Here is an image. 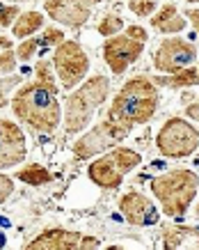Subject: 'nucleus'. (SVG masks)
<instances>
[{
	"mask_svg": "<svg viewBox=\"0 0 199 250\" xmlns=\"http://www.w3.org/2000/svg\"><path fill=\"white\" fill-rule=\"evenodd\" d=\"M126 133H124L119 126H115L110 120H103L99 124H94L92 129L83 133V136L78 138L73 147H71V154H73V159L76 161H90L92 156H99V154L108 152L110 147H115L119 145L122 140H126Z\"/></svg>",
	"mask_w": 199,
	"mask_h": 250,
	"instance_id": "8",
	"label": "nucleus"
},
{
	"mask_svg": "<svg viewBox=\"0 0 199 250\" xmlns=\"http://www.w3.org/2000/svg\"><path fill=\"white\" fill-rule=\"evenodd\" d=\"M101 53H103V62L110 67V71H112L115 76H122V74L128 71L130 64H135V62L142 58V53H145V42L133 39L128 32L122 30L119 35H115V37H106Z\"/></svg>",
	"mask_w": 199,
	"mask_h": 250,
	"instance_id": "9",
	"label": "nucleus"
},
{
	"mask_svg": "<svg viewBox=\"0 0 199 250\" xmlns=\"http://www.w3.org/2000/svg\"><path fill=\"white\" fill-rule=\"evenodd\" d=\"M2 48H12V39L5 37V35H0V51Z\"/></svg>",
	"mask_w": 199,
	"mask_h": 250,
	"instance_id": "31",
	"label": "nucleus"
},
{
	"mask_svg": "<svg viewBox=\"0 0 199 250\" xmlns=\"http://www.w3.org/2000/svg\"><path fill=\"white\" fill-rule=\"evenodd\" d=\"M14 177L18 182L28 184V186H35V188L46 186V184H51L55 179L53 172H51L48 167H44L41 163H28V166H23L21 170H16Z\"/></svg>",
	"mask_w": 199,
	"mask_h": 250,
	"instance_id": "19",
	"label": "nucleus"
},
{
	"mask_svg": "<svg viewBox=\"0 0 199 250\" xmlns=\"http://www.w3.org/2000/svg\"><path fill=\"white\" fill-rule=\"evenodd\" d=\"M151 193L167 218H183L199 193V174L188 167H172L153 177Z\"/></svg>",
	"mask_w": 199,
	"mask_h": 250,
	"instance_id": "4",
	"label": "nucleus"
},
{
	"mask_svg": "<svg viewBox=\"0 0 199 250\" xmlns=\"http://www.w3.org/2000/svg\"><path fill=\"white\" fill-rule=\"evenodd\" d=\"M124 32H128L133 39H140V42H145V44L149 42V32H146V28H145V25H140V23H133V25H128V28H126Z\"/></svg>",
	"mask_w": 199,
	"mask_h": 250,
	"instance_id": "28",
	"label": "nucleus"
},
{
	"mask_svg": "<svg viewBox=\"0 0 199 250\" xmlns=\"http://www.w3.org/2000/svg\"><path fill=\"white\" fill-rule=\"evenodd\" d=\"M197 69H199V67H197Z\"/></svg>",
	"mask_w": 199,
	"mask_h": 250,
	"instance_id": "35",
	"label": "nucleus"
},
{
	"mask_svg": "<svg viewBox=\"0 0 199 250\" xmlns=\"http://www.w3.org/2000/svg\"><path fill=\"white\" fill-rule=\"evenodd\" d=\"M16 64H18V58H16L14 48H2V51H0V76L14 74Z\"/></svg>",
	"mask_w": 199,
	"mask_h": 250,
	"instance_id": "25",
	"label": "nucleus"
},
{
	"mask_svg": "<svg viewBox=\"0 0 199 250\" xmlns=\"http://www.w3.org/2000/svg\"><path fill=\"white\" fill-rule=\"evenodd\" d=\"M195 218L199 220V202H197V207H195Z\"/></svg>",
	"mask_w": 199,
	"mask_h": 250,
	"instance_id": "32",
	"label": "nucleus"
},
{
	"mask_svg": "<svg viewBox=\"0 0 199 250\" xmlns=\"http://www.w3.org/2000/svg\"><path fill=\"white\" fill-rule=\"evenodd\" d=\"M122 30H124V19L117 14V12L103 14V19H101L99 25H96V32H99L101 37H115V35H119Z\"/></svg>",
	"mask_w": 199,
	"mask_h": 250,
	"instance_id": "20",
	"label": "nucleus"
},
{
	"mask_svg": "<svg viewBox=\"0 0 199 250\" xmlns=\"http://www.w3.org/2000/svg\"><path fill=\"white\" fill-rule=\"evenodd\" d=\"M185 2H190V5H192V2H199V0H185Z\"/></svg>",
	"mask_w": 199,
	"mask_h": 250,
	"instance_id": "33",
	"label": "nucleus"
},
{
	"mask_svg": "<svg viewBox=\"0 0 199 250\" xmlns=\"http://www.w3.org/2000/svg\"><path fill=\"white\" fill-rule=\"evenodd\" d=\"M18 14H21L18 5H5V2H0V28H12V23L16 21Z\"/></svg>",
	"mask_w": 199,
	"mask_h": 250,
	"instance_id": "26",
	"label": "nucleus"
},
{
	"mask_svg": "<svg viewBox=\"0 0 199 250\" xmlns=\"http://www.w3.org/2000/svg\"><path fill=\"white\" fill-rule=\"evenodd\" d=\"M28 156L23 129L14 120L0 117V170H9L23 163Z\"/></svg>",
	"mask_w": 199,
	"mask_h": 250,
	"instance_id": "12",
	"label": "nucleus"
},
{
	"mask_svg": "<svg viewBox=\"0 0 199 250\" xmlns=\"http://www.w3.org/2000/svg\"><path fill=\"white\" fill-rule=\"evenodd\" d=\"M183 115L188 117V120H192V122H197V124H199V99H195V101H188V104H185Z\"/></svg>",
	"mask_w": 199,
	"mask_h": 250,
	"instance_id": "29",
	"label": "nucleus"
},
{
	"mask_svg": "<svg viewBox=\"0 0 199 250\" xmlns=\"http://www.w3.org/2000/svg\"><path fill=\"white\" fill-rule=\"evenodd\" d=\"M156 149L165 159H188L199 149V129L185 117H169L156 133Z\"/></svg>",
	"mask_w": 199,
	"mask_h": 250,
	"instance_id": "6",
	"label": "nucleus"
},
{
	"mask_svg": "<svg viewBox=\"0 0 199 250\" xmlns=\"http://www.w3.org/2000/svg\"><path fill=\"white\" fill-rule=\"evenodd\" d=\"M108 97H110V78L101 76V74L85 78L78 87H73L64 101V110H62L64 133L67 136L83 133L92 124L96 110L108 101Z\"/></svg>",
	"mask_w": 199,
	"mask_h": 250,
	"instance_id": "3",
	"label": "nucleus"
},
{
	"mask_svg": "<svg viewBox=\"0 0 199 250\" xmlns=\"http://www.w3.org/2000/svg\"><path fill=\"white\" fill-rule=\"evenodd\" d=\"M140 166H142V154L130 149V147H124V145H115L108 152L99 154L90 163L87 177L99 188L112 190V188H119L124 184V177Z\"/></svg>",
	"mask_w": 199,
	"mask_h": 250,
	"instance_id": "5",
	"label": "nucleus"
},
{
	"mask_svg": "<svg viewBox=\"0 0 199 250\" xmlns=\"http://www.w3.org/2000/svg\"><path fill=\"white\" fill-rule=\"evenodd\" d=\"M39 39H41V46H44V48H55L57 44H62V42L67 39V35H64V30H62V28H55V25H44V28H41Z\"/></svg>",
	"mask_w": 199,
	"mask_h": 250,
	"instance_id": "24",
	"label": "nucleus"
},
{
	"mask_svg": "<svg viewBox=\"0 0 199 250\" xmlns=\"http://www.w3.org/2000/svg\"><path fill=\"white\" fill-rule=\"evenodd\" d=\"M9 2H21V0H9Z\"/></svg>",
	"mask_w": 199,
	"mask_h": 250,
	"instance_id": "34",
	"label": "nucleus"
},
{
	"mask_svg": "<svg viewBox=\"0 0 199 250\" xmlns=\"http://www.w3.org/2000/svg\"><path fill=\"white\" fill-rule=\"evenodd\" d=\"M83 236L80 232L64 228H48L44 232H39L37 236H32L25 243V250H80L83 246Z\"/></svg>",
	"mask_w": 199,
	"mask_h": 250,
	"instance_id": "14",
	"label": "nucleus"
},
{
	"mask_svg": "<svg viewBox=\"0 0 199 250\" xmlns=\"http://www.w3.org/2000/svg\"><path fill=\"white\" fill-rule=\"evenodd\" d=\"M46 25V16L44 12H37V9H28V12H21L16 16V21L12 23V35L16 39H25L37 35L41 28Z\"/></svg>",
	"mask_w": 199,
	"mask_h": 250,
	"instance_id": "17",
	"label": "nucleus"
},
{
	"mask_svg": "<svg viewBox=\"0 0 199 250\" xmlns=\"http://www.w3.org/2000/svg\"><path fill=\"white\" fill-rule=\"evenodd\" d=\"M197 60V46L183 37H165L153 53V67L158 74H174Z\"/></svg>",
	"mask_w": 199,
	"mask_h": 250,
	"instance_id": "10",
	"label": "nucleus"
},
{
	"mask_svg": "<svg viewBox=\"0 0 199 250\" xmlns=\"http://www.w3.org/2000/svg\"><path fill=\"white\" fill-rule=\"evenodd\" d=\"M14 193V177L0 172V205H5Z\"/></svg>",
	"mask_w": 199,
	"mask_h": 250,
	"instance_id": "27",
	"label": "nucleus"
},
{
	"mask_svg": "<svg viewBox=\"0 0 199 250\" xmlns=\"http://www.w3.org/2000/svg\"><path fill=\"white\" fill-rule=\"evenodd\" d=\"M188 241H195L199 246V228H192V225H165L163 228V248L174 250Z\"/></svg>",
	"mask_w": 199,
	"mask_h": 250,
	"instance_id": "18",
	"label": "nucleus"
},
{
	"mask_svg": "<svg viewBox=\"0 0 199 250\" xmlns=\"http://www.w3.org/2000/svg\"><path fill=\"white\" fill-rule=\"evenodd\" d=\"M183 16L192 23V28H195V32H197V37H199V7H188L183 12Z\"/></svg>",
	"mask_w": 199,
	"mask_h": 250,
	"instance_id": "30",
	"label": "nucleus"
},
{
	"mask_svg": "<svg viewBox=\"0 0 199 250\" xmlns=\"http://www.w3.org/2000/svg\"><path fill=\"white\" fill-rule=\"evenodd\" d=\"M158 101H161V92L151 78L133 76L112 97L106 120H110L128 136L135 126L149 124L153 120V115L158 110Z\"/></svg>",
	"mask_w": 199,
	"mask_h": 250,
	"instance_id": "2",
	"label": "nucleus"
},
{
	"mask_svg": "<svg viewBox=\"0 0 199 250\" xmlns=\"http://www.w3.org/2000/svg\"><path fill=\"white\" fill-rule=\"evenodd\" d=\"M44 46H41V39L37 37V35H32V37H25L23 42H18V46H16V58H18V62H30L35 60V55L41 51Z\"/></svg>",
	"mask_w": 199,
	"mask_h": 250,
	"instance_id": "21",
	"label": "nucleus"
},
{
	"mask_svg": "<svg viewBox=\"0 0 199 250\" xmlns=\"http://www.w3.org/2000/svg\"><path fill=\"white\" fill-rule=\"evenodd\" d=\"M119 213L124 216V220L133 225V228H146V225H156L158 223V209L151 200L140 193V190H128L119 197Z\"/></svg>",
	"mask_w": 199,
	"mask_h": 250,
	"instance_id": "13",
	"label": "nucleus"
},
{
	"mask_svg": "<svg viewBox=\"0 0 199 250\" xmlns=\"http://www.w3.org/2000/svg\"><path fill=\"white\" fill-rule=\"evenodd\" d=\"M151 81L158 85V87H165V90H188V87L199 85V69L190 64V67L181 69V71H174V74L153 76Z\"/></svg>",
	"mask_w": 199,
	"mask_h": 250,
	"instance_id": "16",
	"label": "nucleus"
},
{
	"mask_svg": "<svg viewBox=\"0 0 199 250\" xmlns=\"http://www.w3.org/2000/svg\"><path fill=\"white\" fill-rule=\"evenodd\" d=\"M51 62L55 76L60 78V85L69 92L78 87L90 74V55L76 39H64L62 44L55 46Z\"/></svg>",
	"mask_w": 199,
	"mask_h": 250,
	"instance_id": "7",
	"label": "nucleus"
},
{
	"mask_svg": "<svg viewBox=\"0 0 199 250\" xmlns=\"http://www.w3.org/2000/svg\"><path fill=\"white\" fill-rule=\"evenodd\" d=\"M101 0H46L44 12H46L55 23H62L64 28L78 32L90 21L94 7Z\"/></svg>",
	"mask_w": 199,
	"mask_h": 250,
	"instance_id": "11",
	"label": "nucleus"
},
{
	"mask_svg": "<svg viewBox=\"0 0 199 250\" xmlns=\"http://www.w3.org/2000/svg\"><path fill=\"white\" fill-rule=\"evenodd\" d=\"M12 113L16 120L25 124L35 133H55L62 122V106L57 99L55 71L51 58L39 60L35 67V78L30 83L21 85L9 99Z\"/></svg>",
	"mask_w": 199,
	"mask_h": 250,
	"instance_id": "1",
	"label": "nucleus"
},
{
	"mask_svg": "<svg viewBox=\"0 0 199 250\" xmlns=\"http://www.w3.org/2000/svg\"><path fill=\"white\" fill-rule=\"evenodd\" d=\"M149 19H151V28L161 35H181L188 28V19L179 12L174 2L161 5Z\"/></svg>",
	"mask_w": 199,
	"mask_h": 250,
	"instance_id": "15",
	"label": "nucleus"
},
{
	"mask_svg": "<svg viewBox=\"0 0 199 250\" xmlns=\"http://www.w3.org/2000/svg\"><path fill=\"white\" fill-rule=\"evenodd\" d=\"M126 5H128V9L138 19H149L156 9L161 7L158 0H126Z\"/></svg>",
	"mask_w": 199,
	"mask_h": 250,
	"instance_id": "23",
	"label": "nucleus"
},
{
	"mask_svg": "<svg viewBox=\"0 0 199 250\" xmlns=\"http://www.w3.org/2000/svg\"><path fill=\"white\" fill-rule=\"evenodd\" d=\"M23 83V76H16V74H7L5 78H0V108L9 106V99L12 92Z\"/></svg>",
	"mask_w": 199,
	"mask_h": 250,
	"instance_id": "22",
	"label": "nucleus"
}]
</instances>
